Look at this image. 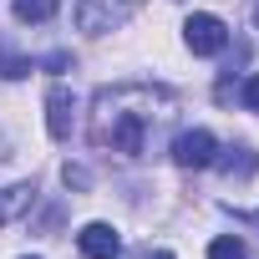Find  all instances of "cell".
<instances>
[{
  "label": "cell",
  "mask_w": 259,
  "mask_h": 259,
  "mask_svg": "<svg viewBox=\"0 0 259 259\" xmlns=\"http://www.w3.org/2000/svg\"><path fill=\"white\" fill-rule=\"evenodd\" d=\"M178 97L148 81H122V87H102L92 102V148L97 153H117V158H148L158 133L173 122Z\"/></svg>",
  "instance_id": "1"
},
{
  "label": "cell",
  "mask_w": 259,
  "mask_h": 259,
  "mask_svg": "<svg viewBox=\"0 0 259 259\" xmlns=\"http://www.w3.org/2000/svg\"><path fill=\"white\" fill-rule=\"evenodd\" d=\"M138 6H143V0H81V6H76V26L87 36H107V31H117L127 16H133Z\"/></svg>",
  "instance_id": "2"
},
{
  "label": "cell",
  "mask_w": 259,
  "mask_h": 259,
  "mask_svg": "<svg viewBox=\"0 0 259 259\" xmlns=\"http://www.w3.org/2000/svg\"><path fill=\"white\" fill-rule=\"evenodd\" d=\"M183 41H188V51L193 56H219L224 46H229V26L219 21V16H188V26H183Z\"/></svg>",
  "instance_id": "3"
},
{
  "label": "cell",
  "mask_w": 259,
  "mask_h": 259,
  "mask_svg": "<svg viewBox=\"0 0 259 259\" xmlns=\"http://www.w3.org/2000/svg\"><path fill=\"white\" fill-rule=\"evenodd\" d=\"M219 158V143H213V133H203V127H193V133H178L173 138V163L178 168H208Z\"/></svg>",
  "instance_id": "4"
},
{
  "label": "cell",
  "mask_w": 259,
  "mask_h": 259,
  "mask_svg": "<svg viewBox=\"0 0 259 259\" xmlns=\"http://www.w3.org/2000/svg\"><path fill=\"white\" fill-rule=\"evenodd\" d=\"M46 122H51V138L66 143L71 138V127H76V97L66 87H51L46 92Z\"/></svg>",
  "instance_id": "5"
},
{
  "label": "cell",
  "mask_w": 259,
  "mask_h": 259,
  "mask_svg": "<svg viewBox=\"0 0 259 259\" xmlns=\"http://www.w3.org/2000/svg\"><path fill=\"white\" fill-rule=\"evenodd\" d=\"M76 244H81L87 259H117V254H122V234H117L112 224H87V229L76 234Z\"/></svg>",
  "instance_id": "6"
},
{
  "label": "cell",
  "mask_w": 259,
  "mask_h": 259,
  "mask_svg": "<svg viewBox=\"0 0 259 259\" xmlns=\"http://www.w3.org/2000/svg\"><path fill=\"white\" fill-rule=\"evenodd\" d=\"M36 203V183H16V188H0V224H16L26 208Z\"/></svg>",
  "instance_id": "7"
},
{
  "label": "cell",
  "mask_w": 259,
  "mask_h": 259,
  "mask_svg": "<svg viewBox=\"0 0 259 259\" xmlns=\"http://www.w3.org/2000/svg\"><path fill=\"white\" fill-rule=\"evenodd\" d=\"M31 71H36V61L21 56V51L11 46V36H0V76H6V81H21V76H31Z\"/></svg>",
  "instance_id": "8"
},
{
  "label": "cell",
  "mask_w": 259,
  "mask_h": 259,
  "mask_svg": "<svg viewBox=\"0 0 259 259\" xmlns=\"http://www.w3.org/2000/svg\"><path fill=\"white\" fill-rule=\"evenodd\" d=\"M219 168H224V178H249L254 168H259V158L249 153V148H229V158H213Z\"/></svg>",
  "instance_id": "9"
},
{
  "label": "cell",
  "mask_w": 259,
  "mask_h": 259,
  "mask_svg": "<svg viewBox=\"0 0 259 259\" xmlns=\"http://www.w3.org/2000/svg\"><path fill=\"white\" fill-rule=\"evenodd\" d=\"M56 6H61V0H16V21L41 26V21H51V16H56Z\"/></svg>",
  "instance_id": "10"
},
{
  "label": "cell",
  "mask_w": 259,
  "mask_h": 259,
  "mask_svg": "<svg viewBox=\"0 0 259 259\" xmlns=\"http://www.w3.org/2000/svg\"><path fill=\"white\" fill-rule=\"evenodd\" d=\"M208 259H249V249H244V239L224 234V239H213V244H208Z\"/></svg>",
  "instance_id": "11"
},
{
  "label": "cell",
  "mask_w": 259,
  "mask_h": 259,
  "mask_svg": "<svg viewBox=\"0 0 259 259\" xmlns=\"http://www.w3.org/2000/svg\"><path fill=\"white\" fill-rule=\"evenodd\" d=\"M61 178H66V188H87V183H92V173H87V168H71V163L61 168Z\"/></svg>",
  "instance_id": "12"
},
{
  "label": "cell",
  "mask_w": 259,
  "mask_h": 259,
  "mask_svg": "<svg viewBox=\"0 0 259 259\" xmlns=\"http://www.w3.org/2000/svg\"><path fill=\"white\" fill-rule=\"evenodd\" d=\"M244 102H249V107H254V112H259V71H254V76H249V81H244Z\"/></svg>",
  "instance_id": "13"
},
{
  "label": "cell",
  "mask_w": 259,
  "mask_h": 259,
  "mask_svg": "<svg viewBox=\"0 0 259 259\" xmlns=\"http://www.w3.org/2000/svg\"><path fill=\"white\" fill-rule=\"evenodd\" d=\"M66 66H71L66 51H51V56H46V71H66Z\"/></svg>",
  "instance_id": "14"
},
{
  "label": "cell",
  "mask_w": 259,
  "mask_h": 259,
  "mask_svg": "<svg viewBox=\"0 0 259 259\" xmlns=\"http://www.w3.org/2000/svg\"><path fill=\"white\" fill-rule=\"evenodd\" d=\"M153 259H173V254H163V249H158V254H153Z\"/></svg>",
  "instance_id": "15"
},
{
  "label": "cell",
  "mask_w": 259,
  "mask_h": 259,
  "mask_svg": "<svg viewBox=\"0 0 259 259\" xmlns=\"http://www.w3.org/2000/svg\"><path fill=\"white\" fill-rule=\"evenodd\" d=\"M254 26H259V6H254Z\"/></svg>",
  "instance_id": "16"
}]
</instances>
